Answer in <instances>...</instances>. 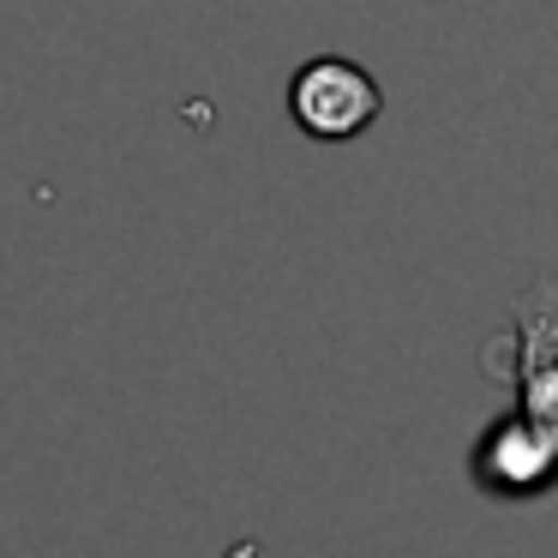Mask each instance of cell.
<instances>
[{"mask_svg": "<svg viewBox=\"0 0 558 558\" xmlns=\"http://www.w3.org/2000/svg\"><path fill=\"white\" fill-rule=\"evenodd\" d=\"M510 385L517 414L558 445V277H541L510 301Z\"/></svg>", "mask_w": 558, "mask_h": 558, "instance_id": "6da1fadb", "label": "cell"}, {"mask_svg": "<svg viewBox=\"0 0 558 558\" xmlns=\"http://www.w3.org/2000/svg\"><path fill=\"white\" fill-rule=\"evenodd\" d=\"M378 109H385L378 78L366 73V66H354V61H337V54L306 61L301 73H294V85H289L294 126H301L306 138H325V145L361 138L366 126L378 121Z\"/></svg>", "mask_w": 558, "mask_h": 558, "instance_id": "7a4b0ae2", "label": "cell"}, {"mask_svg": "<svg viewBox=\"0 0 558 558\" xmlns=\"http://www.w3.org/2000/svg\"><path fill=\"white\" fill-rule=\"evenodd\" d=\"M474 481L498 498H529L558 481V445L529 421V414H498L474 445Z\"/></svg>", "mask_w": 558, "mask_h": 558, "instance_id": "3957f363", "label": "cell"}]
</instances>
